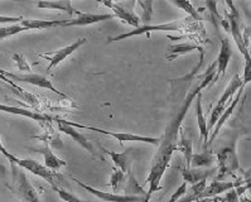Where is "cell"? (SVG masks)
<instances>
[{
	"instance_id": "20",
	"label": "cell",
	"mask_w": 251,
	"mask_h": 202,
	"mask_svg": "<svg viewBox=\"0 0 251 202\" xmlns=\"http://www.w3.org/2000/svg\"><path fill=\"white\" fill-rule=\"evenodd\" d=\"M37 151H38L39 153H42V154H43V157H45V167H47L48 170L58 171L59 168H62V167L67 166V162H65L63 159H61V158L57 157L53 152L50 151V148L48 144H45V146L42 147V148L37 149Z\"/></svg>"
},
{
	"instance_id": "22",
	"label": "cell",
	"mask_w": 251,
	"mask_h": 202,
	"mask_svg": "<svg viewBox=\"0 0 251 202\" xmlns=\"http://www.w3.org/2000/svg\"><path fill=\"white\" fill-rule=\"evenodd\" d=\"M103 152L106 153L107 155L111 157V161L114 162L118 170H120L123 173H129V171L131 170L130 166V153L129 152H123V153H116V152L107 151V149H103Z\"/></svg>"
},
{
	"instance_id": "32",
	"label": "cell",
	"mask_w": 251,
	"mask_h": 202,
	"mask_svg": "<svg viewBox=\"0 0 251 202\" xmlns=\"http://www.w3.org/2000/svg\"><path fill=\"white\" fill-rule=\"evenodd\" d=\"M13 61H14L15 63H17V67H18V70L21 72H24V74H30V66L29 63H28L27 58L23 56V54H14L13 56Z\"/></svg>"
},
{
	"instance_id": "34",
	"label": "cell",
	"mask_w": 251,
	"mask_h": 202,
	"mask_svg": "<svg viewBox=\"0 0 251 202\" xmlns=\"http://www.w3.org/2000/svg\"><path fill=\"white\" fill-rule=\"evenodd\" d=\"M23 17L19 15V17H4V15H0V23H17V22L23 21Z\"/></svg>"
},
{
	"instance_id": "17",
	"label": "cell",
	"mask_w": 251,
	"mask_h": 202,
	"mask_svg": "<svg viewBox=\"0 0 251 202\" xmlns=\"http://www.w3.org/2000/svg\"><path fill=\"white\" fill-rule=\"evenodd\" d=\"M244 89H245V86L240 87V89H239V94H237V95L235 96V99H232V100H231V102H230V105H228V107H226L224 113H222V115L220 116L219 122L216 123V125H215V131H213L212 137H211L210 139H208V143L213 142V139H215V138L217 137V134H219L220 129H221L222 126H224L225 123L227 122L228 118H230V116L232 115L233 110L236 109V106H237V104H239L240 99H241V95H242V91H244Z\"/></svg>"
},
{
	"instance_id": "2",
	"label": "cell",
	"mask_w": 251,
	"mask_h": 202,
	"mask_svg": "<svg viewBox=\"0 0 251 202\" xmlns=\"http://www.w3.org/2000/svg\"><path fill=\"white\" fill-rule=\"evenodd\" d=\"M242 85V80L240 77L239 75H235L232 78H231L230 83H228V86L226 87V90L224 91V94L221 95L219 100V104L216 105L215 109L212 110V114H211V118H210V124L207 125V131L210 133L211 129L215 128L216 123L219 122L220 116L222 115V113L225 111L226 106H227V102H231L232 100V96L236 94L237 90L240 89Z\"/></svg>"
},
{
	"instance_id": "9",
	"label": "cell",
	"mask_w": 251,
	"mask_h": 202,
	"mask_svg": "<svg viewBox=\"0 0 251 202\" xmlns=\"http://www.w3.org/2000/svg\"><path fill=\"white\" fill-rule=\"evenodd\" d=\"M105 6L110 8L114 12V17H118L121 21H124L125 23L131 25L134 28H139L140 24L139 17L134 13L133 8H129L127 3H112V1H101Z\"/></svg>"
},
{
	"instance_id": "23",
	"label": "cell",
	"mask_w": 251,
	"mask_h": 202,
	"mask_svg": "<svg viewBox=\"0 0 251 202\" xmlns=\"http://www.w3.org/2000/svg\"><path fill=\"white\" fill-rule=\"evenodd\" d=\"M65 21H41V19H23L21 25L25 29H50V28L62 27Z\"/></svg>"
},
{
	"instance_id": "24",
	"label": "cell",
	"mask_w": 251,
	"mask_h": 202,
	"mask_svg": "<svg viewBox=\"0 0 251 202\" xmlns=\"http://www.w3.org/2000/svg\"><path fill=\"white\" fill-rule=\"evenodd\" d=\"M176 151H179L183 153L187 166L184 170H191V159H192L193 155V144L192 140L187 139L183 130H180V140L178 142V144H176Z\"/></svg>"
},
{
	"instance_id": "7",
	"label": "cell",
	"mask_w": 251,
	"mask_h": 202,
	"mask_svg": "<svg viewBox=\"0 0 251 202\" xmlns=\"http://www.w3.org/2000/svg\"><path fill=\"white\" fill-rule=\"evenodd\" d=\"M183 28V23L182 22H172V23H166V24H158V25H140L139 28H135L134 30L130 32L123 33L120 36L111 37V38L107 41V43H112V42L116 41H123V39L130 38L134 36H142V34H149L151 32H176V30H180Z\"/></svg>"
},
{
	"instance_id": "19",
	"label": "cell",
	"mask_w": 251,
	"mask_h": 202,
	"mask_svg": "<svg viewBox=\"0 0 251 202\" xmlns=\"http://www.w3.org/2000/svg\"><path fill=\"white\" fill-rule=\"evenodd\" d=\"M193 50H200L202 52V47L195 43H180V45H171L167 47L166 57L168 61H175L177 57L183 56V54L193 52Z\"/></svg>"
},
{
	"instance_id": "35",
	"label": "cell",
	"mask_w": 251,
	"mask_h": 202,
	"mask_svg": "<svg viewBox=\"0 0 251 202\" xmlns=\"http://www.w3.org/2000/svg\"><path fill=\"white\" fill-rule=\"evenodd\" d=\"M239 202H250V199H248L246 196H240Z\"/></svg>"
},
{
	"instance_id": "6",
	"label": "cell",
	"mask_w": 251,
	"mask_h": 202,
	"mask_svg": "<svg viewBox=\"0 0 251 202\" xmlns=\"http://www.w3.org/2000/svg\"><path fill=\"white\" fill-rule=\"evenodd\" d=\"M217 158H219V167H217L219 175H217L216 181H221L225 177L232 175L235 171L239 170V162H237L236 152H235V143L219 152Z\"/></svg>"
},
{
	"instance_id": "10",
	"label": "cell",
	"mask_w": 251,
	"mask_h": 202,
	"mask_svg": "<svg viewBox=\"0 0 251 202\" xmlns=\"http://www.w3.org/2000/svg\"><path fill=\"white\" fill-rule=\"evenodd\" d=\"M56 122H57V124H58L59 131H62V133L70 135V137H71L72 139L75 140V142L78 143V144H80V146L82 147L83 149H86V151L89 152L90 154H92L94 157H98V158H100V159H101V157L99 155V153H98V151H96V148H95V146L92 144L91 142H90L89 139H87V138H86L85 134L80 133V131L76 130L74 126L68 125L67 123H66V120H62V119H58V118H56Z\"/></svg>"
},
{
	"instance_id": "27",
	"label": "cell",
	"mask_w": 251,
	"mask_h": 202,
	"mask_svg": "<svg viewBox=\"0 0 251 202\" xmlns=\"http://www.w3.org/2000/svg\"><path fill=\"white\" fill-rule=\"evenodd\" d=\"M135 4L142 8V22L143 25H151V17H153V1L151 0H147V1H136Z\"/></svg>"
},
{
	"instance_id": "29",
	"label": "cell",
	"mask_w": 251,
	"mask_h": 202,
	"mask_svg": "<svg viewBox=\"0 0 251 202\" xmlns=\"http://www.w3.org/2000/svg\"><path fill=\"white\" fill-rule=\"evenodd\" d=\"M172 3L175 4L176 6H178V8H180V9H183L186 13H188L195 21H201V15L198 14V10L196 9L191 1H176L175 0Z\"/></svg>"
},
{
	"instance_id": "33",
	"label": "cell",
	"mask_w": 251,
	"mask_h": 202,
	"mask_svg": "<svg viewBox=\"0 0 251 202\" xmlns=\"http://www.w3.org/2000/svg\"><path fill=\"white\" fill-rule=\"evenodd\" d=\"M57 193H58V196L61 197V200H63L65 202H86L83 201V200H81L80 197H77L76 195H74V193L68 192V191L66 190H62V188H56Z\"/></svg>"
},
{
	"instance_id": "28",
	"label": "cell",
	"mask_w": 251,
	"mask_h": 202,
	"mask_svg": "<svg viewBox=\"0 0 251 202\" xmlns=\"http://www.w3.org/2000/svg\"><path fill=\"white\" fill-rule=\"evenodd\" d=\"M215 158L211 153L204 151L201 154H193L191 159V166L193 167H208L213 163Z\"/></svg>"
},
{
	"instance_id": "4",
	"label": "cell",
	"mask_w": 251,
	"mask_h": 202,
	"mask_svg": "<svg viewBox=\"0 0 251 202\" xmlns=\"http://www.w3.org/2000/svg\"><path fill=\"white\" fill-rule=\"evenodd\" d=\"M68 125H71L74 128H81V129H87V130L92 131H99L101 134H105V135H110V137L115 138L118 142H120L121 144L125 142H140V143H148L151 146H160V142L162 139L160 138H153V137H144V135H139V134H133V133H115V131H109L103 130L100 128H94V126H87V125H81L77 124V123H72L66 120Z\"/></svg>"
},
{
	"instance_id": "36",
	"label": "cell",
	"mask_w": 251,
	"mask_h": 202,
	"mask_svg": "<svg viewBox=\"0 0 251 202\" xmlns=\"http://www.w3.org/2000/svg\"><path fill=\"white\" fill-rule=\"evenodd\" d=\"M151 195H147V196L143 199L142 202H149V201H151Z\"/></svg>"
},
{
	"instance_id": "21",
	"label": "cell",
	"mask_w": 251,
	"mask_h": 202,
	"mask_svg": "<svg viewBox=\"0 0 251 202\" xmlns=\"http://www.w3.org/2000/svg\"><path fill=\"white\" fill-rule=\"evenodd\" d=\"M37 8H41V9L63 10V12L67 13L70 17L80 14V10L75 9L70 0H61V1H38V3H37Z\"/></svg>"
},
{
	"instance_id": "26",
	"label": "cell",
	"mask_w": 251,
	"mask_h": 202,
	"mask_svg": "<svg viewBox=\"0 0 251 202\" xmlns=\"http://www.w3.org/2000/svg\"><path fill=\"white\" fill-rule=\"evenodd\" d=\"M125 192H126L127 196H139V197H145L148 193L147 191L143 190V187L138 183V181L135 179V176H134L133 170L129 171V176H127L126 179V187H125Z\"/></svg>"
},
{
	"instance_id": "18",
	"label": "cell",
	"mask_w": 251,
	"mask_h": 202,
	"mask_svg": "<svg viewBox=\"0 0 251 202\" xmlns=\"http://www.w3.org/2000/svg\"><path fill=\"white\" fill-rule=\"evenodd\" d=\"M196 116H197V125L200 129V138L203 139L204 151L208 147V131H207V123L204 119L203 110H202V94L200 92L196 96Z\"/></svg>"
},
{
	"instance_id": "3",
	"label": "cell",
	"mask_w": 251,
	"mask_h": 202,
	"mask_svg": "<svg viewBox=\"0 0 251 202\" xmlns=\"http://www.w3.org/2000/svg\"><path fill=\"white\" fill-rule=\"evenodd\" d=\"M226 5L230 6V13H226V19H227L228 22V25H230V33L232 34L233 41H235L236 46L239 47L242 56L245 57V62H251L249 48L246 47L244 41H242V30H241L242 22L241 19H240L239 13H237L236 8H235L232 1H228L227 0V1H226Z\"/></svg>"
},
{
	"instance_id": "15",
	"label": "cell",
	"mask_w": 251,
	"mask_h": 202,
	"mask_svg": "<svg viewBox=\"0 0 251 202\" xmlns=\"http://www.w3.org/2000/svg\"><path fill=\"white\" fill-rule=\"evenodd\" d=\"M241 186V182H222V181H212L208 186H206V188L203 190V192L200 195V200L203 199H213V197L219 196L221 193L226 192V191L233 190L235 187H239Z\"/></svg>"
},
{
	"instance_id": "14",
	"label": "cell",
	"mask_w": 251,
	"mask_h": 202,
	"mask_svg": "<svg viewBox=\"0 0 251 202\" xmlns=\"http://www.w3.org/2000/svg\"><path fill=\"white\" fill-rule=\"evenodd\" d=\"M112 18H114V14H92V13L80 12L77 18L65 21L62 27H85V25H91V24L100 23V22Z\"/></svg>"
},
{
	"instance_id": "1",
	"label": "cell",
	"mask_w": 251,
	"mask_h": 202,
	"mask_svg": "<svg viewBox=\"0 0 251 202\" xmlns=\"http://www.w3.org/2000/svg\"><path fill=\"white\" fill-rule=\"evenodd\" d=\"M6 159L13 164V166H18L23 170L28 171V172L33 173V175L38 176L41 178L45 179L46 182L53 187V190L56 188H61V184L65 183V177L59 173L53 172V171L48 170L47 167H45L43 164H41L39 162L34 161V159H22L18 158L17 155L9 153V155L6 157Z\"/></svg>"
},
{
	"instance_id": "16",
	"label": "cell",
	"mask_w": 251,
	"mask_h": 202,
	"mask_svg": "<svg viewBox=\"0 0 251 202\" xmlns=\"http://www.w3.org/2000/svg\"><path fill=\"white\" fill-rule=\"evenodd\" d=\"M0 111H4V113H8V114H13V115L25 116V118L37 120V122H50V120H52V118L46 115V114H41V113H37V111L28 110V109H23V107L10 106V105L0 104Z\"/></svg>"
},
{
	"instance_id": "5",
	"label": "cell",
	"mask_w": 251,
	"mask_h": 202,
	"mask_svg": "<svg viewBox=\"0 0 251 202\" xmlns=\"http://www.w3.org/2000/svg\"><path fill=\"white\" fill-rule=\"evenodd\" d=\"M0 74L3 75V76H5L6 78H9L10 81H19V82L30 83V85H33V86H38V87H42V89H47V90H50V91L57 94V95L62 96V98H65V99L67 98L65 94H62L61 91H58V90L53 86L52 81L48 80V78L46 77V76H43V75L32 74V72H30V74H12V72H6V71H4V70H0Z\"/></svg>"
},
{
	"instance_id": "11",
	"label": "cell",
	"mask_w": 251,
	"mask_h": 202,
	"mask_svg": "<svg viewBox=\"0 0 251 202\" xmlns=\"http://www.w3.org/2000/svg\"><path fill=\"white\" fill-rule=\"evenodd\" d=\"M13 172H14V182L17 184V191L22 196V199L25 202H41L37 190L33 187V184L27 178V176L23 172L15 170H13Z\"/></svg>"
},
{
	"instance_id": "8",
	"label": "cell",
	"mask_w": 251,
	"mask_h": 202,
	"mask_svg": "<svg viewBox=\"0 0 251 202\" xmlns=\"http://www.w3.org/2000/svg\"><path fill=\"white\" fill-rule=\"evenodd\" d=\"M86 42H87V39L86 38H80V39H77V41H75L74 43H71V45L66 46V47L61 48V50H54V52L39 53V57H42V58H45V60L50 61V65H48V67H47V72H50V70L54 69V67H57V66L62 62V61H65L67 57H70L72 53H75V52H76V50H78L81 46L85 45Z\"/></svg>"
},
{
	"instance_id": "25",
	"label": "cell",
	"mask_w": 251,
	"mask_h": 202,
	"mask_svg": "<svg viewBox=\"0 0 251 202\" xmlns=\"http://www.w3.org/2000/svg\"><path fill=\"white\" fill-rule=\"evenodd\" d=\"M217 171V168H212V170L208 171H198V170H183L182 176H183V179L186 183L196 184L198 182H201L202 179H207L211 175Z\"/></svg>"
},
{
	"instance_id": "31",
	"label": "cell",
	"mask_w": 251,
	"mask_h": 202,
	"mask_svg": "<svg viewBox=\"0 0 251 202\" xmlns=\"http://www.w3.org/2000/svg\"><path fill=\"white\" fill-rule=\"evenodd\" d=\"M125 178H126V175L121 172L120 170H115L110 176V186L112 187L114 191H118L120 188L121 183H124Z\"/></svg>"
},
{
	"instance_id": "13",
	"label": "cell",
	"mask_w": 251,
	"mask_h": 202,
	"mask_svg": "<svg viewBox=\"0 0 251 202\" xmlns=\"http://www.w3.org/2000/svg\"><path fill=\"white\" fill-rule=\"evenodd\" d=\"M231 56H232V48H231L230 41L226 38H222L221 50H220L219 57L216 60V76L213 78L212 83H215L220 76H225L226 70L228 67V63H230Z\"/></svg>"
},
{
	"instance_id": "30",
	"label": "cell",
	"mask_w": 251,
	"mask_h": 202,
	"mask_svg": "<svg viewBox=\"0 0 251 202\" xmlns=\"http://www.w3.org/2000/svg\"><path fill=\"white\" fill-rule=\"evenodd\" d=\"M24 30H27V29L22 27L21 24H12V25H8V27H0V39L15 36V34L24 32Z\"/></svg>"
},
{
	"instance_id": "12",
	"label": "cell",
	"mask_w": 251,
	"mask_h": 202,
	"mask_svg": "<svg viewBox=\"0 0 251 202\" xmlns=\"http://www.w3.org/2000/svg\"><path fill=\"white\" fill-rule=\"evenodd\" d=\"M77 182V184H80L81 187L85 188L87 192H90L91 195H94L95 197L102 200L105 202H142L144 197L139 196H127V195H116V193L111 192H103V191L98 190V188H94L91 186H87V184L82 183L78 179L74 178Z\"/></svg>"
}]
</instances>
